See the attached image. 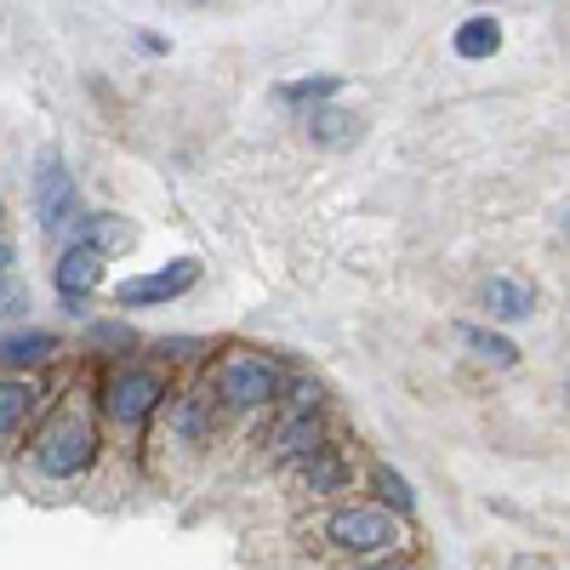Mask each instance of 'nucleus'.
<instances>
[{
	"label": "nucleus",
	"instance_id": "f3484780",
	"mask_svg": "<svg viewBox=\"0 0 570 570\" xmlns=\"http://www.w3.org/2000/svg\"><path fill=\"white\" fill-rule=\"evenodd\" d=\"M371 485H376V497H383L389 513H394V508H400V513L416 508V497H411V485H405V473H394L389 462H376V468H371Z\"/></svg>",
	"mask_w": 570,
	"mask_h": 570
},
{
	"label": "nucleus",
	"instance_id": "aec40b11",
	"mask_svg": "<svg viewBox=\"0 0 570 570\" xmlns=\"http://www.w3.org/2000/svg\"><path fill=\"white\" fill-rule=\"evenodd\" d=\"M564 400H570V376H564Z\"/></svg>",
	"mask_w": 570,
	"mask_h": 570
},
{
	"label": "nucleus",
	"instance_id": "412c9836",
	"mask_svg": "<svg viewBox=\"0 0 570 570\" xmlns=\"http://www.w3.org/2000/svg\"><path fill=\"white\" fill-rule=\"evenodd\" d=\"M376 570H400V564H376Z\"/></svg>",
	"mask_w": 570,
	"mask_h": 570
},
{
	"label": "nucleus",
	"instance_id": "f03ea898",
	"mask_svg": "<svg viewBox=\"0 0 570 570\" xmlns=\"http://www.w3.org/2000/svg\"><path fill=\"white\" fill-rule=\"evenodd\" d=\"M206 394H212L223 411H234V416H252V411L279 405L285 371H279V360L263 354V348H228V354L212 365V389H206Z\"/></svg>",
	"mask_w": 570,
	"mask_h": 570
},
{
	"label": "nucleus",
	"instance_id": "7ed1b4c3",
	"mask_svg": "<svg viewBox=\"0 0 570 570\" xmlns=\"http://www.w3.org/2000/svg\"><path fill=\"white\" fill-rule=\"evenodd\" d=\"M166 394H171L166 371H155V365H120V371H109V383H104V416L115 428H142L149 416H160Z\"/></svg>",
	"mask_w": 570,
	"mask_h": 570
},
{
	"label": "nucleus",
	"instance_id": "6e6552de",
	"mask_svg": "<svg viewBox=\"0 0 570 570\" xmlns=\"http://www.w3.org/2000/svg\"><path fill=\"white\" fill-rule=\"evenodd\" d=\"M104 252H91V246H80V240H69V252L58 257V268H52V285H58V297L63 303H86L91 292L104 285Z\"/></svg>",
	"mask_w": 570,
	"mask_h": 570
},
{
	"label": "nucleus",
	"instance_id": "6ab92c4d",
	"mask_svg": "<svg viewBox=\"0 0 570 570\" xmlns=\"http://www.w3.org/2000/svg\"><path fill=\"white\" fill-rule=\"evenodd\" d=\"M7 263H12V252L0 246V292H7Z\"/></svg>",
	"mask_w": 570,
	"mask_h": 570
},
{
	"label": "nucleus",
	"instance_id": "2eb2a0df",
	"mask_svg": "<svg viewBox=\"0 0 570 570\" xmlns=\"http://www.w3.org/2000/svg\"><path fill=\"white\" fill-rule=\"evenodd\" d=\"M456 343L473 354V360H485V365H519V348L508 343V337H497V331H485V325H456Z\"/></svg>",
	"mask_w": 570,
	"mask_h": 570
},
{
	"label": "nucleus",
	"instance_id": "ddd939ff",
	"mask_svg": "<svg viewBox=\"0 0 570 570\" xmlns=\"http://www.w3.org/2000/svg\"><path fill=\"white\" fill-rule=\"evenodd\" d=\"M480 297H485V314H491V320H508V325L537 314V292H531L525 279H508V274L485 279V292H480Z\"/></svg>",
	"mask_w": 570,
	"mask_h": 570
},
{
	"label": "nucleus",
	"instance_id": "423d86ee",
	"mask_svg": "<svg viewBox=\"0 0 570 570\" xmlns=\"http://www.w3.org/2000/svg\"><path fill=\"white\" fill-rule=\"evenodd\" d=\"M195 285H200V263L195 257H177V263H166L155 274H137V279L115 285V303L120 308H166L183 292H195Z\"/></svg>",
	"mask_w": 570,
	"mask_h": 570
},
{
	"label": "nucleus",
	"instance_id": "20e7f679",
	"mask_svg": "<svg viewBox=\"0 0 570 570\" xmlns=\"http://www.w3.org/2000/svg\"><path fill=\"white\" fill-rule=\"evenodd\" d=\"M325 537L331 548H343V553H383L400 542V519L389 508H376V502H348L325 519Z\"/></svg>",
	"mask_w": 570,
	"mask_h": 570
},
{
	"label": "nucleus",
	"instance_id": "4468645a",
	"mask_svg": "<svg viewBox=\"0 0 570 570\" xmlns=\"http://www.w3.org/2000/svg\"><path fill=\"white\" fill-rule=\"evenodd\" d=\"M35 400H40V389L29 383V376H0V440H12L18 428L35 416Z\"/></svg>",
	"mask_w": 570,
	"mask_h": 570
},
{
	"label": "nucleus",
	"instance_id": "a211bd4d",
	"mask_svg": "<svg viewBox=\"0 0 570 570\" xmlns=\"http://www.w3.org/2000/svg\"><path fill=\"white\" fill-rule=\"evenodd\" d=\"M343 80L337 75H308V80H292V86H279V104H320V98H331Z\"/></svg>",
	"mask_w": 570,
	"mask_h": 570
},
{
	"label": "nucleus",
	"instance_id": "9b49d317",
	"mask_svg": "<svg viewBox=\"0 0 570 570\" xmlns=\"http://www.w3.org/2000/svg\"><path fill=\"white\" fill-rule=\"evenodd\" d=\"M451 52H456L462 63L497 58V52H502V23H497L491 12H473V18H462V23L451 29Z\"/></svg>",
	"mask_w": 570,
	"mask_h": 570
},
{
	"label": "nucleus",
	"instance_id": "f257e3e1",
	"mask_svg": "<svg viewBox=\"0 0 570 570\" xmlns=\"http://www.w3.org/2000/svg\"><path fill=\"white\" fill-rule=\"evenodd\" d=\"M98 451H104L98 416H91L80 400H63V405H52L40 416L35 440H29V468L52 485H69V480H86Z\"/></svg>",
	"mask_w": 570,
	"mask_h": 570
},
{
	"label": "nucleus",
	"instance_id": "dca6fc26",
	"mask_svg": "<svg viewBox=\"0 0 570 570\" xmlns=\"http://www.w3.org/2000/svg\"><path fill=\"white\" fill-rule=\"evenodd\" d=\"M308 137L320 142V149H348V142L360 137V120L343 115V109H314L308 115Z\"/></svg>",
	"mask_w": 570,
	"mask_h": 570
},
{
	"label": "nucleus",
	"instance_id": "39448f33",
	"mask_svg": "<svg viewBox=\"0 0 570 570\" xmlns=\"http://www.w3.org/2000/svg\"><path fill=\"white\" fill-rule=\"evenodd\" d=\"M35 217H40L46 234H63L80 217V188H75L63 155H40V171H35Z\"/></svg>",
	"mask_w": 570,
	"mask_h": 570
},
{
	"label": "nucleus",
	"instance_id": "f8f14e48",
	"mask_svg": "<svg viewBox=\"0 0 570 570\" xmlns=\"http://www.w3.org/2000/svg\"><path fill=\"white\" fill-rule=\"evenodd\" d=\"M69 228H75V240H80V246L104 252V257H109V252H126V246H131V234H137V228H131L126 217H115V212H86V217H75Z\"/></svg>",
	"mask_w": 570,
	"mask_h": 570
},
{
	"label": "nucleus",
	"instance_id": "9d476101",
	"mask_svg": "<svg viewBox=\"0 0 570 570\" xmlns=\"http://www.w3.org/2000/svg\"><path fill=\"white\" fill-rule=\"evenodd\" d=\"M297 480H303V491H308V497H337V491H348L354 468H348V456H343L337 445H320V451L297 468Z\"/></svg>",
	"mask_w": 570,
	"mask_h": 570
},
{
	"label": "nucleus",
	"instance_id": "4be33fe9",
	"mask_svg": "<svg viewBox=\"0 0 570 570\" xmlns=\"http://www.w3.org/2000/svg\"><path fill=\"white\" fill-rule=\"evenodd\" d=\"M564 234H570V212H564Z\"/></svg>",
	"mask_w": 570,
	"mask_h": 570
},
{
	"label": "nucleus",
	"instance_id": "1a4fd4ad",
	"mask_svg": "<svg viewBox=\"0 0 570 570\" xmlns=\"http://www.w3.org/2000/svg\"><path fill=\"white\" fill-rule=\"evenodd\" d=\"M58 331H35V325H23V331H7L0 337V365H7L12 376H23V371H40L46 360H58Z\"/></svg>",
	"mask_w": 570,
	"mask_h": 570
},
{
	"label": "nucleus",
	"instance_id": "0eeeda50",
	"mask_svg": "<svg viewBox=\"0 0 570 570\" xmlns=\"http://www.w3.org/2000/svg\"><path fill=\"white\" fill-rule=\"evenodd\" d=\"M166 440L183 451H200L217 440V400L206 389H188V394H166Z\"/></svg>",
	"mask_w": 570,
	"mask_h": 570
}]
</instances>
